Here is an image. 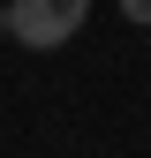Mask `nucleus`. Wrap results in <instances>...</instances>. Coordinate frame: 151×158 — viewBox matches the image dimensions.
Returning <instances> with one entry per match:
<instances>
[{"label":"nucleus","mask_w":151,"mask_h":158,"mask_svg":"<svg viewBox=\"0 0 151 158\" xmlns=\"http://www.w3.org/2000/svg\"><path fill=\"white\" fill-rule=\"evenodd\" d=\"M91 0H8V38H23L30 53H53L83 30Z\"/></svg>","instance_id":"1"},{"label":"nucleus","mask_w":151,"mask_h":158,"mask_svg":"<svg viewBox=\"0 0 151 158\" xmlns=\"http://www.w3.org/2000/svg\"><path fill=\"white\" fill-rule=\"evenodd\" d=\"M121 15H128L136 30H151V0H121Z\"/></svg>","instance_id":"2"},{"label":"nucleus","mask_w":151,"mask_h":158,"mask_svg":"<svg viewBox=\"0 0 151 158\" xmlns=\"http://www.w3.org/2000/svg\"><path fill=\"white\" fill-rule=\"evenodd\" d=\"M0 38H8V0H0Z\"/></svg>","instance_id":"3"}]
</instances>
